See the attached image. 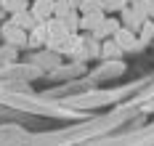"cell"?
<instances>
[{
  "label": "cell",
  "mask_w": 154,
  "mask_h": 146,
  "mask_svg": "<svg viewBox=\"0 0 154 146\" xmlns=\"http://www.w3.org/2000/svg\"><path fill=\"white\" fill-rule=\"evenodd\" d=\"M138 29H141V37H138V43H141V45L152 43V40H154V19H146V21L141 24Z\"/></svg>",
  "instance_id": "cell-8"
},
{
  "label": "cell",
  "mask_w": 154,
  "mask_h": 146,
  "mask_svg": "<svg viewBox=\"0 0 154 146\" xmlns=\"http://www.w3.org/2000/svg\"><path fill=\"white\" fill-rule=\"evenodd\" d=\"M101 43H104V45H101V56H104V59H117V56L122 53V48H120L114 40H101Z\"/></svg>",
  "instance_id": "cell-10"
},
{
  "label": "cell",
  "mask_w": 154,
  "mask_h": 146,
  "mask_svg": "<svg viewBox=\"0 0 154 146\" xmlns=\"http://www.w3.org/2000/svg\"><path fill=\"white\" fill-rule=\"evenodd\" d=\"M120 27H122V24H120V19H114V16H109V14H106V16L101 19V24L93 29V37H96V40H109V37L117 32Z\"/></svg>",
  "instance_id": "cell-3"
},
{
  "label": "cell",
  "mask_w": 154,
  "mask_h": 146,
  "mask_svg": "<svg viewBox=\"0 0 154 146\" xmlns=\"http://www.w3.org/2000/svg\"><path fill=\"white\" fill-rule=\"evenodd\" d=\"M0 8L5 14H19V11H27V0H0Z\"/></svg>",
  "instance_id": "cell-9"
},
{
  "label": "cell",
  "mask_w": 154,
  "mask_h": 146,
  "mask_svg": "<svg viewBox=\"0 0 154 146\" xmlns=\"http://www.w3.org/2000/svg\"><path fill=\"white\" fill-rule=\"evenodd\" d=\"M45 24H35L29 32H27V45H45Z\"/></svg>",
  "instance_id": "cell-6"
},
{
  "label": "cell",
  "mask_w": 154,
  "mask_h": 146,
  "mask_svg": "<svg viewBox=\"0 0 154 146\" xmlns=\"http://www.w3.org/2000/svg\"><path fill=\"white\" fill-rule=\"evenodd\" d=\"M146 8H149V19H154V0H146Z\"/></svg>",
  "instance_id": "cell-13"
},
{
  "label": "cell",
  "mask_w": 154,
  "mask_h": 146,
  "mask_svg": "<svg viewBox=\"0 0 154 146\" xmlns=\"http://www.w3.org/2000/svg\"><path fill=\"white\" fill-rule=\"evenodd\" d=\"M75 11H77V14H85V11H101V0H80Z\"/></svg>",
  "instance_id": "cell-12"
},
{
  "label": "cell",
  "mask_w": 154,
  "mask_h": 146,
  "mask_svg": "<svg viewBox=\"0 0 154 146\" xmlns=\"http://www.w3.org/2000/svg\"><path fill=\"white\" fill-rule=\"evenodd\" d=\"M130 3H138V0H128V5H130Z\"/></svg>",
  "instance_id": "cell-14"
},
{
  "label": "cell",
  "mask_w": 154,
  "mask_h": 146,
  "mask_svg": "<svg viewBox=\"0 0 154 146\" xmlns=\"http://www.w3.org/2000/svg\"><path fill=\"white\" fill-rule=\"evenodd\" d=\"M106 16L104 11H85V14H80V29H85V32H93L98 24H101V19Z\"/></svg>",
  "instance_id": "cell-5"
},
{
  "label": "cell",
  "mask_w": 154,
  "mask_h": 146,
  "mask_svg": "<svg viewBox=\"0 0 154 146\" xmlns=\"http://www.w3.org/2000/svg\"><path fill=\"white\" fill-rule=\"evenodd\" d=\"M112 40H114V43H117L122 50H136V48H141L138 35L133 32V29H128V27H120L117 32L112 35Z\"/></svg>",
  "instance_id": "cell-1"
},
{
  "label": "cell",
  "mask_w": 154,
  "mask_h": 146,
  "mask_svg": "<svg viewBox=\"0 0 154 146\" xmlns=\"http://www.w3.org/2000/svg\"><path fill=\"white\" fill-rule=\"evenodd\" d=\"M125 5H128V0H101V11L104 14H120Z\"/></svg>",
  "instance_id": "cell-11"
},
{
  "label": "cell",
  "mask_w": 154,
  "mask_h": 146,
  "mask_svg": "<svg viewBox=\"0 0 154 146\" xmlns=\"http://www.w3.org/2000/svg\"><path fill=\"white\" fill-rule=\"evenodd\" d=\"M29 14L35 16L37 24H45L48 19L53 16V0H35L32 8H29Z\"/></svg>",
  "instance_id": "cell-4"
},
{
  "label": "cell",
  "mask_w": 154,
  "mask_h": 146,
  "mask_svg": "<svg viewBox=\"0 0 154 146\" xmlns=\"http://www.w3.org/2000/svg\"><path fill=\"white\" fill-rule=\"evenodd\" d=\"M11 24H16V27H19V29H24V32H29L37 21H35V16H32L29 11H19V14H14Z\"/></svg>",
  "instance_id": "cell-7"
},
{
  "label": "cell",
  "mask_w": 154,
  "mask_h": 146,
  "mask_svg": "<svg viewBox=\"0 0 154 146\" xmlns=\"http://www.w3.org/2000/svg\"><path fill=\"white\" fill-rule=\"evenodd\" d=\"M3 40H5L11 48H21V45H27V32L8 21V24H3Z\"/></svg>",
  "instance_id": "cell-2"
}]
</instances>
